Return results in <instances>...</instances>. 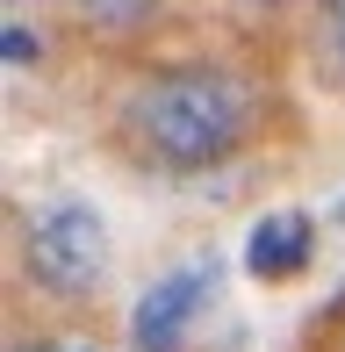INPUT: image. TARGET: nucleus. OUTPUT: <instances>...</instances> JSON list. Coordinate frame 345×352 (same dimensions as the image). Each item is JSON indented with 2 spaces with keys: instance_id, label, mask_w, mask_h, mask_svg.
Instances as JSON below:
<instances>
[{
  "instance_id": "nucleus-1",
  "label": "nucleus",
  "mask_w": 345,
  "mask_h": 352,
  "mask_svg": "<svg viewBox=\"0 0 345 352\" xmlns=\"http://www.w3.org/2000/svg\"><path fill=\"white\" fill-rule=\"evenodd\" d=\"M122 130L137 137V151L166 173H201V166H223L230 151L252 130V101L230 72L216 65H180L151 87H137Z\"/></svg>"
},
{
  "instance_id": "nucleus-2",
  "label": "nucleus",
  "mask_w": 345,
  "mask_h": 352,
  "mask_svg": "<svg viewBox=\"0 0 345 352\" xmlns=\"http://www.w3.org/2000/svg\"><path fill=\"white\" fill-rule=\"evenodd\" d=\"M29 274L58 295H87L93 280L108 274V230L87 201H51L36 223H29V245H22Z\"/></svg>"
},
{
  "instance_id": "nucleus-3",
  "label": "nucleus",
  "mask_w": 345,
  "mask_h": 352,
  "mask_svg": "<svg viewBox=\"0 0 345 352\" xmlns=\"http://www.w3.org/2000/svg\"><path fill=\"white\" fill-rule=\"evenodd\" d=\"M209 295H216V266H180V274H166L144 302H137V316H130L137 352H180L187 345V324L201 316Z\"/></svg>"
},
{
  "instance_id": "nucleus-4",
  "label": "nucleus",
  "mask_w": 345,
  "mask_h": 352,
  "mask_svg": "<svg viewBox=\"0 0 345 352\" xmlns=\"http://www.w3.org/2000/svg\"><path fill=\"white\" fill-rule=\"evenodd\" d=\"M309 252H317V223L302 209H274L252 223V237H245V266H252V280H295L309 266Z\"/></svg>"
},
{
  "instance_id": "nucleus-5",
  "label": "nucleus",
  "mask_w": 345,
  "mask_h": 352,
  "mask_svg": "<svg viewBox=\"0 0 345 352\" xmlns=\"http://www.w3.org/2000/svg\"><path fill=\"white\" fill-rule=\"evenodd\" d=\"M151 8H159V0H80V14H87V22H108V29H122V22H144Z\"/></svg>"
},
{
  "instance_id": "nucleus-6",
  "label": "nucleus",
  "mask_w": 345,
  "mask_h": 352,
  "mask_svg": "<svg viewBox=\"0 0 345 352\" xmlns=\"http://www.w3.org/2000/svg\"><path fill=\"white\" fill-rule=\"evenodd\" d=\"M29 58H36V36H29V29H22V22H8V65H14V72H22V65H29Z\"/></svg>"
},
{
  "instance_id": "nucleus-7",
  "label": "nucleus",
  "mask_w": 345,
  "mask_h": 352,
  "mask_svg": "<svg viewBox=\"0 0 345 352\" xmlns=\"http://www.w3.org/2000/svg\"><path fill=\"white\" fill-rule=\"evenodd\" d=\"M331 43H338V58H345V0H331Z\"/></svg>"
},
{
  "instance_id": "nucleus-8",
  "label": "nucleus",
  "mask_w": 345,
  "mask_h": 352,
  "mask_svg": "<svg viewBox=\"0 0 345 352\" xmlns=\"http://www.w3.org/2000/svg\"><path fill=\"white\" fill-rule=\"evenodd\" d=\"M36 352H93V345H36Z\"/></svg>"
},
{
  "instance_id": "nucleus-9",
  "label": "nucleus",
  "mask_w": 345,
  "mask_h": 352,
  "mask_svg": "<svg viewBox=\"0 0 345 352\" xmlns=\"http://www.w3.org/2000/svg\"><path fill=\"white\" fill-rule=\"evenodd\" d=\"M252 8H280V0H252Z\"/></svg>"
},
{
  "instance_id": "nucleus-10",
  "label": "nucleus",
  "mask_w": 345,
  "mask_h": 352,
  "mask_svg": "<svg viewBox=\"0 0 345 352\" xmlns=\"http://www.w3.org/2000/svg\"><path fill=\"white\" fill-rule=\"evenodd\" d=\"M8 8H22V0H8Z\"/></svg>"
}]
</instances>
